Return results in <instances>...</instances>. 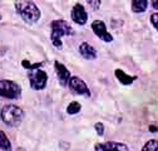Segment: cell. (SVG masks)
<instances>
[{
	"label": "cell",
	"mask_w": 158,
	"mask_h": 151,
	"mask_svg": "<svg viewBox=\"0 0 158 151\" xmlns=\"http://www.w3.org/2000/svg\"><path fill=\"white\" fill-rule=\"evenodd\" d=\"M15 10L23 20L29 24H34L40 19V10L30 0H16Z\"/></svg>",
	"instance_id": "6da1fadb"
},
{
	"label": "cell",
	"mask_w": 158,
	"mask_h": 151,
	"mask_svg": "<svg viewBox=\"0 0 158 151\" xmlns=\"http://www.w3.org/2000/svg\"><path fill=\"white\" fill-rule=\"evenodd\" d=\"M152 6H153L156 10H158V0H152Z\"/></svg>",
	"instance_id": "44dd1931"
},
{
	"label": "cell",
	"mask_w": 158,
	"mask_h": 151,
	"mask_svg": "<svg viewBox=\"0 0 158 151\" xmlns=\"http://www.w3.org/2000/svg\"><path fill=\"white\" fill-rule=\"evenodd\" d=\"M72 19L73 22L79 24V25H84L87 23L88 15L85 13V9L82 4H75L74 8L72 9Z\"/></svg>",
	"instance_id": "ba28073f"
},
{
	"label": "cell",
	"mask_w": 158,
	"mask_h": 151,
	"mask_svg": "<svg viewBox=\"0 0 158 151\" xmlns=\"http://www.w3.org/2000/svg\"><path fill=\"white\" fill-rule=\"evenodd\" d=\"M156 130H157V128H156V127H154V126H151V131H152V132H154V131H156Z\"/></svg>",
	"instance_id": "7402d4cb"
},
{
	"label": "cell",
	"mask_w": 158,
	"mask_h": 151,
	"mask_svg": "<svg viewBox=\"0 0 158 151\" xmlns=\"http://www.w3.org/2000/svg\"><path fill=\"white\" fill-rule=\"evenodd\" d=\"M0 19H2V15H0Z\"/></svg>",
	"instance_id": "cb8c5ba5"
},
{
	"label": "cell",
	"mask_w": 158,
	"mask_h": 151,
	"mask_svg": "<svg viewBox=\"0 0 158 151\" xmlns=\"http://www.w3.org/2000/svg\"><path fill=\"white\" fill-rule=\"evenodd\" d=\"M151 22L154 25V28L158 30V13H154V14L151 15Z\"/></svg>",
	"instance_id": "ffe728a7"
},
{
	"label": "cell",
	"mask_w": 158,
	"mask_h": 151,
	"mask_svg": "<svg viewBox=\"0 0 158 151\" xmlns=\"http://www.w3.org/2000/svg\"><path fill=\"white\" fill-rule=\"evenodd\" d=\"M54 67H55V72H56V76H58L59 83H60L62 86H67L69 80H70V72L65 68L64 64L59 63L58 61L54 62Z\"/></svg>",
	"instance_id": "30bf717a"
},
{
	"label": "cell",
	"mask_w": 158,
	"mask_h": 151,
	"mask_svg": "<svg viewBox=\"0 0 158 151\" xmlns=\"http://www.w3.org/2000/svg\"><path fill=\"white\" fill-rule=\"evenodd\" d=\"M115 77H117V80L119 81L122 84H124V86H129L134 80H135V77H132V76H128L127 73H124L122 69H115Z\"/></svg>",
	"instance_id": "7c38bea8"
},
{
	"label": "cell",
	"mask_w": 158,
	"mask_h": 151,
	"mask_svg": "<svg viewBox=\"0 0 158 151\" xmlns=\"http://www.w3.org/2000/svg\"><path fill=\"white\" fill-rule=\"evenodd\" d=\"M148 0H132V10L134 13H143L147 10Z\"/></svg>",
	"instance_id": "4fadbf2b"
},
{
	"label": "cell",
	"mask_w": 158,
	"mask_h": 151,
	"mask_svg": "<svg viewBox=\"0 0 158 151\" xmlns=\"http://www.w3.org/2000/svg\"><path fill=\"white\" fill-rule=\"evenodd\" d=\"M87 3H88V5H90V8L94 9V10L99 9V6H101V0H87Z\"/></svg>",
	"instance_id": "d6986e66"
},
{
	"label": "cell",
	"mask_w": 158,
	"mask_h": 151,
	"mask_svg": "<svg viewBox=\"0 0 158 151\" xmlns=\"http://www.w3.org/2000/svg\"><path fill=\"white\" fill-rule=\"evenodd\" d=\"M28 78L30 82V86L33 89H43L47 86V81H48V76L44 71L42 69H30L28 73Z\"/></svg>",
	"instance_id": "5b68a950"
},
{
	"label": "cell",
	"mask_w": 158,
	"mask_h": 151,
	"mask_svg": "<svg viewBox=\"0 0 158 151\" xmlns=\"http://www.w3.org/2000/svg\"><path fill=\"white\" fill-rule=\"evenodd\" d=\"M0 150L3 151H11V144L9 141V139L6 137V135L0 130Z\"/></svg>",
	"instance_id": "5bb4252c"
},
{
	"label": "cell",
	"mask_w": 158,
	"mask_h": 151,
	"mask_svg": "<svg viewBox=\"0 0 158 151\" xmlns=\"http://www.w3.org/2000/svg\"><path fill=\"white\" fill-rule=\"evenodd\" d=\"M24 112L15 105H6L2 110V120L8 126H18L23 121Z\"/></svg>",
	"instance_id": "3957f363"
},
{
	"label": "cell",
	"mask_w": 158,
	"mask_h": 151,
	"mask_svg": "<svg viewBox=\"0 0 158 151\" xmlns=\"http://www.w3.org/2000/svg\"><path fill=\"white\" fill-rule=\"evenodd\" d=\"M92 29L95 33V35L98 38H101L102 41H104V42H112L113 41V37L108 33L107 27L102 20H94L92 23Z\"/></svg>",
	"instance_id": "8992f818"
},
{
	"label": "cell",
	"mask_w": 158,
	"mask_h": 151,
	"mask_svg": "<svg viewBox=\"0 0 158 151\" xmlns=\"http://www.w3.org/2000/svg\"><path fill=\"white\" fill-rule=\"evenodd\" d=\"M22 94V87L18 83L8 80L0 81V96L5 97V98H19Z\"/></svg>",
	"instance_id": "277c9868"
},
{
	"label": "cell",
	"mask_w": 158,
	"mask_h": 151,
	"mask_svg": "<svg viewBox=\"0 0 158 151\" xmlns=\"http://www.w3.org/2000/svg\"><path fill=\"white\" fill-rule=\"evenodd\" d=\"M95 151H128V146L122 142H106V144H97L94 146Z\"/></svg>",
	"instance_id": "9c48e42d"
},
{
	"label": "cell",
	"mask_w": 158,
	"mask_h": 151,
	"mask_svg": "<svg viewBox=\"0 0 158 151\" xmlns=\"http://www.w3.org/2000/svg\"><path fill=\"white\" fill-rule=\"evenodd\" d=\"M16 151H25V150H24V149H22V147H20V149H18V150H16Z\"/></svg>",
	"instance_id": "603a6c76"
},
{
	"label": "cell",
	"mask_w": 158,
	"mask_h": 151,
	"mask_svg": "<svg viewBox=\"0 0 158 151\" xmlns=\"http://www.w3.org/2000/svg\"><path fill=\"white\" fill-rule=\"evenodd\" d=\"M94 128H95V131H97L98 136H103V134H104V126H103L102 122H97V123L94 125Z\"/></svg>",
	"instance_id": "ac0fdd59"
},
{
	"label": "cell",
	"mask_w": 158,
	"mask_h": 151,
	"mask_svg": "<svg viewBox=\"0 0 158 151\" xmlns=\"http://www.w3.org/2000/svg\"><path fill=\"white\" fill-rule=\"evenodd\" d=\"M81 108H82L81 103L73 101V102L69 103V106H68V108H67V112L69 113V115H75V113H78L79 111H81Z\"/></svg>",
	"instance_id": "2e32d148"
},
{
	"label": "cell",
	"mask_w": 158,
	"mask_h": 151,
	"mask_svg": "<svg viewBox=\"0 0 158 151\" xmlns=\"http://www.w3.org/2000/svg\"><path fill=\"white\" fill-rule=\"evenodd\" d=\"M79 52H81L83 58H85V59H95L97 58V50L87 42H83L79 45Z\"/></svg>",
	"instance_id": "8fae6325"
},
{
	"label": "cell",
	"mask_w": 158,
	"mask_h": 151,
	"mask_svg": "<svg viewBox=\"0 0 158 151\" xmlns=\"http://www.w3.org/2000/svg\"><path fill=\"white\" fill-rule=\"evenodd\" d=\"M50 27H52L50 39L55 48L60 49L62 48V37L72 35L74 33V30L65 20H54V22H52Z\"/></svg>",
	"instance_id": "7a4b0ae2"
},
{
	"label": "cell",
	"mask_w": 158,
	"mask_h": 151,
	"mask_svg": "<svg viewBox=\"0 0 158 151\" xmlns=\"http://www.w3.org/2000/svg\"><path fill=\"white\" fill-rule=\"evenodd\" d=\"M70 89L77 94H84V96H90V91L88 89L87 84L78 77H70L69 80Z\"/></svg>",
	"instance_id": "52a82bcc"
},
{
	"label": "cell",
	"mask_w": 158,
	"mask_h": 151,
	"mask_svg": "<svg viewBox=\"0 0 158 151\" xmlns=\"http://www.w3.org/2000/svg\"><path fill=\"white\" fill-rule=\"evenodd\" d=\"M22 64H23V67L24 68H27V69H36V68H39L43 63H35V64H30V62H28V61H23L22 62Z\"/></svg>",
	"instance_id": "e0dca14e"
},
{
	"label": "cell",
	"mask_w": 158,
	"mask_h": 151,
	"mask_svg": "<svg viewBox=\"0 0 158 151\" xmlns=\"http://www.w3.org/2000/svg\"><path fill=\"white\" fill-rule=\"evenodd\" d=\"M142 151H158V141L157 140H149L144 144Z\"/></svg>",
	"instance_id": "9a60e30c"
}]
</instances>
